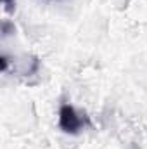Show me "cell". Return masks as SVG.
I'll return each mask as SVG.
<instances>
[{"label":"cell","mask_w":147,"mask_h":149,"mask_svg":"<svg viewBox=\"0 0 147 149\" xmlns=\"http://www.w3.org/2000/svg\"><path fill=\"white\" fill-rule=\"evenodd\" d=\"M88 125H90L88 116L80 114L71 104H62L61 106V109H59V127H61L62 132L76 135Z\"/></svg>","instance_id":"6da1fadb"},{"label":"cell","mask_w":147,"mask_h":149,"mask_svg":"<svg viewBox=\"0 0 147 149\" xmlns=\"http://www.w3.org/2000/svg\"><path fill=\"white\" fill-rule=\"evenodd\" d=\"M2 2H3V5H5V9H7V10H12L14 0H2Z\"/></svg>","instance_id":"7a4b0ae2"}]
</instances>
